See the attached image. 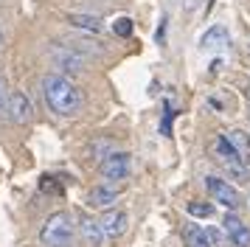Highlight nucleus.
Here are the masks:
<instances>
[{"instance_id": "5701e85b", "label": "nucleus", "mask_w": 250, "mask_h": 247, "mask_svg": "<svg viewBox=\"0 0 250 247\" xmlns=\"http://www.w3.org/2000/svg\"><path fill=\"white\" fill-rule=\"evenodd\" d=\"M248 104H250V87H248Z\"/></svg>"}, {"instance_id": "4468645a", "label": "nucleus", "mask_w": 250, "mask_h": 247, "mask_svg": "<svg viewBox=\"0 0 250 247\" xmlns=\"http://www.w3.org/2000/svg\"><path fill=\"white\" fill-rule=\"evenodd\" d=\"M186 208H188V213H191V216H200V219H211V216H214V211H216L214 202H200V200L188 202Z\"/></svg>"}, {"instance_id": "a211bd4d", "label": "nucleus", "mask_w": 250, "mask_h": 247, "mask_svg": "<svg viewBox=\"0 0 250 247\" xmlns=\"http://www.w3.org/2000/svg\"><path fill=\"white\" fill-rule=\"evenodd\" d=\"M205 233H208L211 247H225V239H228L225 230H219V227H205Z\"/></svg>"}, {"instance_id": "f257e3e1", "label": "nucleus", "mask_w": 250, "mask_h": 247, "mask_svg": "<svg viewBox=\"0 0 250 247\" xmlns=\"http://www.w3.org/2000/svg\"><path fill=\"white\" fill-rule=\"evenodd\" d=\"M42 96L51 112H57L62 118H73L79 115L84 107V96L82 90L70 82L65 73H45L42 76Z\"/></svg>"}, {"instance_id": "9b49d317", "label": "nucleus", "mask_w": 250, "mask_h": 247, "mask_svg": "<svg viewBox=\"0 0 250 247\" xmlns=\"http://www.w3.org/2000/svg\"><path fill=\"white\" fill-rule=\"evenodd\" d=\"M68 22L73 25V28L84 31V34H102V31H104L102 17H93V14H79V11H70V14H68Z\"/></svg>"}, {"instance_id": "f8f14e48", "label": "nucleus", "mask_w": 250, "mask_h": 247, "mask_svg": "<svg viewBox=\"0 0 250 247\" xmlns=\"http://www.w3.org/2000/svg\"><path fill=\"white\" fill-rule=\"evenodd\" d=\"M79 227H82V236H84V242L90 247H102L104 245V230H102V222L99 219H93V216H82V222H79Z\"/></svg>"}, {"instance_id": "4be33fe9", "label": "nucleus", "mask_w": 250, "mask_h": 247, "mask_svg": "<svg viewBox=\"0 0 250 247\" xmlns=\"http://www.w3.org/2000/svg\"><path fill=\"white\" fill-rule=\"evenodd\" d=\"M0 45H3V25H0Z\"/></svg>"}, {"instance_id": "f3484780", "label": "nucleus", "mask_w": 250, "mask_h": 247, "mask_svg": "<svg viewBox=\"0 0 250 247\" xmlns=\"http://www.w3.org/2000/svg\"><path fill=\"white\" fill-rule=\"evenodd\" d=\"M113 34L115 37H129V34H132V20H129V17H118V20L113 22Z\"/></svg>"}, {"instance_id": "aec40b11", "label": "nucleus", "mask_w": 250, "mask_h": 247, "mask_svg": "<svg viewBox=\"0 0 250 247\" xmlns=\"http://www.w3.org/2000/svg\"><path fill=\"white\" fill-rule=\"evenodd\" d=\"M40 188H42V191H51V194H59V191H62V188L57 185V183H54V177H42Z\"/></svg>"}, {"instance_id": "f03ea898", "label": "nucleus", "mask_w": 250, "mask_h": 247, "mask_svg": "<svg viewBox=\"0 0 250 247\" xmlns=\"http://www.w3.org/2000/svg\"><path fill=\"white\" fill-rule=\"evenodd\" d=\"M73 239H76V225L68 211L51 213L40 230V242L45 247H73Z\"/></svg>"}, {"instance_id": "6e6552de", "label": "nucleus", "mask_w": 250, "mask_h": 247, "mask_svg": "<svg viewBox=\"0 0 250 247\" xmlns=\"http://www.w3.org/2000/svg\"><path fill=\"white\" fill-rule=\"evenodd\" d=\"M102 230L107 239H118V236L126 233V225H129V216H126V211H118V208H110V211L102 213Z\"/></svg>"}, {"instance_id": "6ab92c4d", "label": "nucleus", "mask_w": 250, "mask_h": 247, "mask_svg": "<svg viewBox=\"0 0 250 247\" xmlns=\"http://www.w3.org/2000/svg\"><path fill=\"white\" fill-rule=\"evenodd\" d=\"M171 118H174V110H171V104H166L163 124H160V132H163V135H171Z\"/></svg>"}, {"instance_id": "423d86ee", "label": "nucleus", "mask_w": 250, "mask_h": 247, "mask_svg": "<svg viewBox=\"0 0 250 247\" xmlns=\"http://www.w3.org/2000/svg\"><path fill=\"white\" fill-rule=\"evenodd\" d=\"M9 118H12L14 124H31V118H34L31 99L25 96L23 90H12V99H9Z\"/></svg>"}, {"instance_id": "0eeeda50", "label": "nucleus", "mask_w": 250, "mask_h": 247, "mask_svg": "<svg viewBox=\"0 0 250 247\" xmlns=\"http://www.w3.org/2000/svg\"><path fill=\"white\" fill-rule=\"evenodd\" d=\"M222 230H225L228 239L233 242V247H250V227L242 222L233 211L225 213V219H222Z\"/></svg>"}, {"instance_id": "dca6fc26", "label": "nucleus", "mask_w": 250, "mask_h": 247, "mask_svg": "<svg viewBox=\"0 0 250 247\" xmlns=\"http://www.w3.org/2000/svg\"><path fill=\"white\" fill-rule=\"evenodd\" d=\"M9 99H12V90H9V84H6V76L0 73V115L9 112Z\"/></svg>"}, {"instance_id": "1a4fd4ad", "label": "nucleus", "mask_w": 250, "mask_h": 247, "mask_svg": "<svg viewBox=\"0 0 250 247\" xmlns=\"http://www.w3.org/2000/svg\"><path fill=\"white\" fill-rule=\"evenodd\" d=\"M228 42H230V34H228L225 25H211V28L200 37V48H203V51H216V48H225Z\"/></svg>"}, {"instance_id": "412c9836", "label": "nucleus", "mask_w": 250, "mask_h": 247, "mask_svg": "<svg viewBox=\"0 0 250 247\" xmlns=\"http://www.w3.org/2000/svg\"><path fill=\"white\" fill-rule=\"evenodd\" d=\"M200 3H203V0H186V9H188V11H194L197 6H200Z\"/></svg>"}, {"instance_id": "ddd939ff", "label": "nucleus", "mask_w": 250, "mask_h": 247, "mask_svg": "<svg viewBox=\"0 0 250 247\" xmlns=\"http://www.w3.org/2000/svg\"><path fill=\"white\" fill-rule=\"evenodd\" d=\"M183 239H186L188 247H211L208 233H205V227H200V225H188V227L183 230Z\"/></svg>"}, {"instance_id": "7ed1b4c3", "label": "nucleus", "mask_w": 250, "mask_h": 247, "mask_svg": "<svg viewBox=\"0 0 250 247\" xmlns=\"http://www.w3.org/2000/svg\"><path fill=\"white\" fill-rule=\"evenodd\" d=\"M205 188L214 197V202H222L228 211H236L239 205H242V194L222 177H205Z\"/></svg>"}, {"instance_id": "2eb2a0df", "label": "nucleus", "mask_w": 250, "mask_h": 247, "mask_svg": "<svg viewBox=\"0 0 250 247\" xmlns=\"http://www.w3.org/2000/svg\"><path fill=\"white\" fill-rule=\"evenodd\" d=\"M228 141L236 146L239 152H250V135L245 129H233V132H228Z\"/></svg>"}, {"instance_id": "9d476101", "label": "nucleus", "mask_w": 250, "mask_h": 247, "mask_svg": "<svg viewBox=\"0 0 250 247\" xmlns=\"http://www.w3.org/2000/svg\"><path fill=\"white\" fill-rule=\"evenodd\" d=\"M115 200H118V188L115 185H96L87 194V205L90 208H110Z\"/></svg>"}, {"instance_id": "39448f33", "label": "nucleus", "mask_w": 250, "mask_h": 247, "mask_svg": "<svg viewBox=\"0 0 250 247\" xmlns=\"http://www.w3.org/2000/svg\"><path fill=\"white\" fill-rule=\"evenodd\" d=\"M102 177L110 180V183H118V180H126L129 171H132V160L126 152H110V155L102 160Z\"/></svg>"}, {"instance_id": "20e7f679", "label": "nucleus", "mask_w": 250, "mask_h": 247, "mask_svg": "<svg viewBox=\"0 0 250 247\" xmlns=\"http://www.w3.org/2000/svg\"><path fill=\"white\" fill-rule=\"evenodd\" d=\"M48 56H51V62H54L59 70L79 73V70H84V67H87V56H82L79 51H73L70 45H54V48L48 51Z\"/></svg>"}]
</instances>
